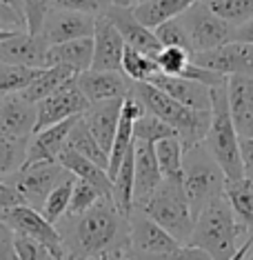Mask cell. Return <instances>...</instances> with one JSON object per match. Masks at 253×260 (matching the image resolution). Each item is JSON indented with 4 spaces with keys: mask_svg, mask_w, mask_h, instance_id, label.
I'll return each mask as SVG.
<instances>
[{
    "mask_svg": "<svg viewBox=\"0 0 253 260\" xmlns=\"http://www.w3.org/2000/svg\"><path fill=\"white\" fill-rule=\"evenodd\" d=\"M131 3H133V5H140V3H144V0H131Z\"/></svg>",
    "mask_w": 253,
    "mask_h": 260,
    "instance_id": "cell-53",
    "label": "cell"
},
{
    "mask_svg": "<svg viewBox=\"0 0 253 260\" xmlns=\"http://www.w3.org/2000/svg\"><path fill=\"white\" fill-rule=\"evenodd\" d=\"M80 91L91 103H102V100L127 98L131 91V80L122 72H102V69H87L76 76Z\"/></svg>",
    "mask_w": 253,
    "mask_h": 260,
    "instance_id": "cell-18",
    "label": "cell"
},
{
    "mask_svg": "<svg viewBox=\"0 0 253 260\" xmlns=\"http://www.w3.org/2000/svg\"><path fill=\"white\" fill-rule=\"evenodd\" d=\"M156 147V158L160 165V174L162 180H173V182H182V143L178 136L171 138L158 140L154 145Z\"/></svg>",
    "mask_w": 253,
    "mask_h": 260,
    "instance_id": "cell-30",
    "label": "cell"
},
{
    "mask_svg": "<svg viewBox=\"0 0 253 260\" xmlns=\"http://www.w3.org/2000/svg\"><path fill=\"white\" fill-rule=\"evenodd\" d=\"M20 3L22 16H25V31L38 36L47 14L54 9V0H20Z\"/></svg>",
    "mask_w": 253,
    "mask_h": 260,
    "instance_id": "cell-40",
    "label": "cell"
},
{
    "mask_svg": "<svg viewBox=\"0 0 253 260\" xmlns=\"http://www.w3.org/2000/svg\"><path fill=\"white\" fill-rule=\"evenodd\" d=\"M16 205H25L20 198V193L16 191L7 180H0V211L11 209V207H16Z\"/></svg>",
    "mask_w": 253,
    "mask_h": 260,
    "instance_id": "cell-46",
    "label": "cell"
},
{
    "mask_svg": "<svg viewBox=\"0 0 253 260\" xmlns=\"http://www.w3.org/2000/svg\"><path fill=\"white\" fill-rule=\"evenodd\" d=\"M93 29H96V16L54 7L47 14L38 36H43L47 45H58L76 38H91Z\"/></svg>",
    "mask_w": 253,
    "mask_h": 260,
    "instance_id": "cell-12",
    "label": "cell"
},
{
    "mask_svg": "<svg viewBox=\"0 0 253 260\" xmlns=\"http://www.w3.org/2000/svg\"><path fill=\"white\" fill-rule=\"evenodd\" d=\"M171 136H178L175 129L171 125H167L164 120H160L158 116L144 111L142 116L133 122V138L136 140H144V143H158V140L171 138Z\"/></svg>",
    "mask_w": 253,
    "mask_h": 260,
    "instance_id": "cell-35",
    "label": "cell"
},
{
    "mask_svg": "<svg viewBox=\"0 0 253 260\" xmlns=\"http://www.w3.org/2000/svg\"><path fill=\"white\" fill-rule=\"evenodd\" d=\"M74 182H76V176H74V174H67V176H64V178L49 191V196H47L43 209H40V214H43L49 222L56 224L64 214H67L69 200H71V191H74Z\"/></svg>",
    "mask_w": 253,
    "mask_h": 260,
    "instance_id": "cell-32",
    "label": "cell"
},
{
    "mask_svg": "<svg viewBox=\"0 0 253 260\" xmlns=\"http://www.w3.org/2000/svg\"><path fill=\"white\" fill-rule=\"evenodd\" d=\"M67 174L69 171L58 160H54V162H22L20 167L11 176H7L5 180L20 193L22 203L40 211L47 196H49V191Z\"/></svg>",
    "mask_w": 253,
    "mask_h": 260,
    "instance_id": "cell-7",
    "label": "cell"
},
{
    "mask_svg": "<svg viewBox=\"0 0 253 260\" xmlns=\"http://www.w3.org/2000/svg\"><path fill=\"white\" fill-rule=\"evenodd\" d=\"M0 29H11V31H22L25 29V16L5 0H0Z\"/></svg>",
    "mask_w": 253,
    "mask_h": 260,
    "instance_id": "cell-43",
    "label": "cell"
},
{
    "mask_svg": "<svg viewBox=\"0 0 253 260\" xmlns=\"http://www.w3.org/2000/svg\"><path fill=\"white\" fill-rule=\"evenodd\" d=\"M136 207L142 209L151 220H156L169 236H173L180 245H187L196 220H193L191 207L185 196L182 182L162 180L156 191L144 203H140Z\"/></svg>",
    "mask_w": 253,
    "mask_h": 260,
    "instance_id": "cell-6",
    "label": "cell"
},
{
    "mask_svg": "<svg viewBox=\"0 0 253 260\" xmlns=\"http://www.w3.org/2000/svg\"><path fill=\"white\" fill-rule=\"evenodd\" d=\"M40 69L31 67H20V64H9V62H0V96L7 93H20L25 91L31 80L38 76Z\"/></svg>",
    "mask_w": 253,
    "mask_h": 260,
    "instance_id": "cell-34",
    "label": "cell"
},
{
    "mask_svg": "<svg viewBox=\"0 0 253 260\" xmlns=\"http://www.w3.org/2000/svg\"><path fill=\"white\" fill-rule=\"evenodd\" d=\"M154 60L158 64V72L169 76H180L187 64L191 62V54L187 49H180V47H162L154 56Z\"/></svg>",
    "mask_w": 253,
    "mask_h": 260,
    "instance_id": "cell-38",
    "label": "cell"
},
{
    "mask_svg": "<svg viewBox=\"0 0 253 260\" xmlns=\"http://www.w3.org/2000/svg\"><path fill=\"white\" fill-rule=\"evenodd\" d=\"M78 118L80 116H74L62 122H56V125H51V127L33 132L27 143L25 162H54V160H58L60 151L67 147V136Z\"/></svg>",
    "mask_w": 253,
    "mask_h": 260,
    "instance_id": "cell-20",
    "label": "cell"
},
{
    "mask_svg": "<svg viewBox=\"0 0 253 260\" xmlns=\"http://www.w3.org/2000/svg\"><path fill=\"white\" fill-rule=\"evenodd\" d=\"M47 49H49V45L43 40V36H33L22 29V31H14L9 38L0 40V62L45 69Z\"/></svg>",
    "mask_w": 253,
    "mask_h": 260,
    "instance_id": "cell-15",
    "label": "cell"
},
{
    "mask_svg": "<svg viewBox=\"0 0 253 260\" xmlns=\"http://www.w3.org/2000/svg\"><path fill=\"white\" fill-rule=\"evenodd\" d=\"M11 34H14V31H11V29H0V40L9 38V36H11Z\"/></svg>",
    "mask_w": 253,
    "mask_h": 260,
    "instance_id": "cell-51",
    "label": "cell"
},
{
    "mask_svg": "<svg viewBox=\"0 0 253 260\" xmlns=\"http://www.w3.org/2000/svg\"><path fill=\"white\" fill-rule=\"evenodd\" d=\"M154 34L162 47H180V49H187L193 56L189 38H187V31H185V27H182L180 18H169V20L160 22L158 27H154Z\"/></svg>",
    "mask_w": 253,
    "mask_h": 260,
    "instance_id": "cell-37",
    "label": "cell"
},
{
    "mask_svg": "<svg viewBox=\"0 0 253 260\" xmlns=\"http://www.w3.org/2000/svg\"><path fill=\"white\" fill-rule=\"evenodd\" d=\"M231 40H238V43H249L253 45V18L242 22V25L233 27V34H231Z\"/></svg>",
    "mask_w": 253,
    "mask_h": 260,
    "instance_id": "cell-47",
    "label": "cell"
},
{
    "mask_svg": "<svg viewBox=\"0 0 253 260\" xmlns=\"http://www.w3.org/2000/svg\"><path fill=\"white\" fill-rule=\"evenodd\" d=\"M93 60L91 69H102V72H120L122 51H125V40L120 31L107 16H96V29H93Z\"/></svg>",
    "mask_w": 253,
    "mask_h": 260,
    "instance_id": "cell-17",
    "label": "cell"
},
{
    "mask_svg": "<svg viewBox=\"0 0 253 260\" xmlns=\"http://www.w3.org/2000/svg\"><path fill=\"white\" fill-rule=\"evenodd\" d=\"M129 93L142 105L144 111L158 116L160 120H164L167 125H171L175 129V134H178L182 143V149H189V147L204 140V136L209 132L211 111L185 107L178 100L167 96L162 89H158L156 85H151L149 80L131 82V91Z\"/></svg>",
    "mask_w": 253,
    "mask_h": 260,
    "instance_id": "cell-2",
    "label": "cell"
},
{
    "mask_svg": "<svg viewBox=\"0 0 253 260\" xmlns=\"http://www.w3.org/2000/svg\"><path fill=\"white\" fill-rule=\"evenodd\" d=\"M202 3L231 27L253 18V0H202Z\"/></svg>",
    "mask_w": 253,
    "mask_h": 260,
    "instance_id": "cell-33",
    "label": "cell"
},
{
    "mask_svg": "<svg viewBox=\"0 0 253 260\" xmlns=\"http://www.w3.org/2000/svg\"><path fill=\"white\" fill-rule=\"evenodd\" d=\"M111 5H114L111 0H54V7L58 9L82 11V14H91V16H102Z\"/></svg>",
    "mask_w": 253,
    "mask_h": 260,
    "instance_id": "cell-42",
    "label": "cell"
},
{
    "mask_svg": "<svg viewBox=\"0 0 253 260\" xmlns=\"http://www.w3.org/2000/svg\"><path fill=\"white\" fill-rule=\"evenodd\" d=\"M76 76L78 74H76L74 69L62 67V64H51V67L40 69L38 76L31 80V85H29L25 91H20V93L27 100H31V103H40L43 98H47V96H51L54 91H58L62 85H67L69 80H74Z\"/></svg>",
    "mask_w": 253,
    "mask_h": 260,
    "instance_id": "cell-28",
    "label": "cell"
},
{
    "mask_svg": "<svg viewBox=\"0 0 253 260\" xmlns=\"http://www.w3.org/2000/svg\"><path fill=\"white\" fill-rule=\"evenodd\" d=\"M100 198H104V196L91 185V182L76 178L74 191H71V200H69V209H67V214H64V216H78V214H82V211L89 209V207L96 205Z\"/></svg>",
    "mask_w": 253,
    "mask_h": 260,
    "instance_id": "cell-39",
    "label": "cell"
},
{
    "mask_svg": "<svg viewBox=\"0 0 253 260\" xmlns=\"http://www.w3.org/2000/svg\"><path fill=\"white\" fill-rule=\"evenodd\" d=\"M89 107V100L85 98V93L80 91L78 82L69 80L67 85H62L58 91H54L51 96L43 98L40 103H36V132L45 127H51L56 122H62L67 118L82 116Z\"/></svg>",
    "mask_w": 253,
    "mask_h": 260,
    "instance_id": "cell-11",
    "label": "cell"
},
{
    "mask_svg": "<svg viewBox=\"0 0 253 260\" xmlns=\"http://www.w3.org/2000/svg\"><path fill=\"white\" fill-rule=\"evenodd\" d=\"M58 162H60L62 167L69 171V174H74L76 178L91 182V185L96 187L104 198H111V191H114V182H111L107 169L98 167L96 162H91L89 158H85V156H80V153H76L74 149H69V147H64V149L60 151V156H58Z\"/></svg>",
    "mask_w": 253,
    "mask_h": 260,
    "instance_id": "cell-25",
    "label": "cell"
},
{
    "mask_svg": "<svg viewBox=\"0 0 253 260\" xmlns=\"http://www.w3.org/2000/svg\"><path fill=\"white\" fill-rule=\"evenodd\" d=\"M14 247H16V256H18V260H56L54 253L47 249L43 242L27 238V236L16 234Z\"/></svg>",
    "mask_w": 253,
    "mask_h": 260,
    "instance_id": "cell-41",
    "label": "cell"
},
{
    "mask_svg": "<svg viewBox=\"0 0 253 260\" xmlns=\"http://www.w3.org/2000/svg\"><path fill=\"white\" fill-rule=\"evenodd\" d=\"M0 220H3L14 234L18 236H27L33 238L54 253L56 260H67L64 258V249H62V240H60V232L54 222H49L47 218L40 214L38 209L29 205H16L11 209L0 211Z\"/></svg>",
    "mask_w": 253,
    "mask_h": 260,
    "instance_id": "cell-9",
    "label": "cell"
},
{
    "mask_svg": "<svg viewBox=\"0 0 253 260\" xmlns=\"http://www.w3.org/2000/svg\"><path fill=\"white\" fill-rule=\"evenodd\" d=\"M178 18L187 31L193 54L213 49V47H220L231 40L233 27L222 20L220 16H215L202 0L193 3L187 11H182Z\"/></svg>",
    "mask_w": 253,
    "mask_h": 260,
    "instance_id": "cell-8",
    "label": "cell"
},
{
    "mask_svg": "<svg viewBox=\"0 0 253 260\" xmlns=\"http://www.w3.org/2000/svg\"><path fill=\"white\" fill-rule=\"evenodd\" d=\"M129 240L136 253H167L180 247V242L173 236H169L138 207H133L129 214Z\"/></svg>",
    "mask_w": 253,
    "mask_h": 260,
    "instance_id": "cell-14",
    "label": "cell"
},
{
    "mask_svg": "<svg viewBox=\"0 0 253 260\" xmlns=\"http://www.w3.org/2000/svg\"><path fill=\"white\" fill-rule=\"evenodd\" d=\"M56 227L67 260H100L109 253L131 249L129 216L111 198H100L78 216H62Z\"/></svg>",
    "mask_w": 253,
    "mask_h": 260,
    "instance_id": "cell-1",
    "label": "cell"
},
{
    "mask_svg": "<svg viewBox=\"0 0 253 260\" xmlns=\"http://www.w3.org/2000/svg\"><path fill=\"white\" fill-rule=\"evenodd\" d=\"M91 60H93V38L67 40V43L49 45V49H47V67L62 64V67H69L76 74H80L91 69Z\"/></svg>",
    "mask_w": 253,
    "mask_h": 260,
    "instance_id": "cell-24",
    "label": "cell"
},
{
    "mask_svg": "<svg viewBox=\"0 0 253 260\" xmlns=\"http://www.w3.org/2000/svg\"><path fill=\"white\" fill-rule=\"evenodd\" d=\"M193 3H198V0H144L140 5H133L131 9L144 27L154 29L169 18H178Z\"/></svg>",
    "mask_w": 253,
    "mask_h": 260,
    "instance_id": "cell-27",
    "label": "cell"
},
{
    "mask_svg": "<svg viewBox=\"0 0 253 260\" xmlns=\"http://www.w3.org/2000/svg\"><path fill=\"white\" fill-rule=\"evenodd\" d=\"M242 260H253V245H251V249L244 253V258H242Z\"/></svg>",
    "mask_w": 253,
    "mask_h": 260,
    "instance_id": "cell-52",
    "label": "cell"
},
{
    "mask_svg": "<svg viewBox=\"0 0 253 260\" xmlns=\"http://www.w3.org/2000/svg\"><path fill=\"white\" fill-rule=\"evenodd\" d=\"M225 198L231 207L235 220L244 229V234H253V180L242 178L225 182Z\"/></svg>",
    "mask_w": 253,
    "mask_h": 260,
    "instance_id": "cell-26",
    "label": "cell"
},
{
    "mask_svg": "<svg viewBox=\"0 0 253 260\" xmlns=\"http://www.w3.org/2000/svg\"><path fill=\"white\" fill-rule=\"evenodd\" d=\"M131 7L111 5V7L104 11V16H107V18L116 25V29L120 31L122 40H125V45L133 47V49H138V51H144V54H149V56H156L158 51L162 49V45L158 43L154 29L144 27L142 22L136 18V14H133Z\"/></svg>",
    "mask_w": 253,
    "mask_h": 260,
    "instance_id": "cell-16",
    "label": "cell"
},
{
    "mask_svg": "<svg viewBox=\"0 0 253 260\" xmlns=\"http://www.w3.org/2000/svg\"><path fill=\"white\" fill-rule=\"evenodd\" d=\"M67 147L74 149L76 153H80V156L89 158V160L96 162L98 167H102V169L109 167V153L104 151L102 147L98 145V140L91 136V132L85 125V120H82V116L74 122L71 132L67 136Z\"/></svg>",
    "mask_w": 253,
    "mask_h": 260,
    "instance_id": "cell-29",
    "label": "cell"
},
{
    "mask_svg": "<svg viewBox=\"0 0 253 260\" xmlns=\"http://www.w3.org/2000/svg\"><path fill=\"white\" fill-rule=\"evenodd\" d=\"M120 72L125 74L131 82H144V80H149L154 74H158V64L154 60V56H149V54H144V51H138V49H133V47L125 45Z\"/></svg>",
    "mask_w": 253,
    "mask_h": 260,
    "instance_id": "cell-31",
    "label": "cell"
},
{
    "mask_svg": "<svg viewBox=\"0 0 253 260\" xmlns=\"http://www.w3.org/2000/svg\"><path fill=\"white\" fill-rule=\"evenodd\" d=\"M122 100L125 98H114V100H102V103H91L87 111L82 114L87 129L91 132V136L98 140V145L104 151H111L114 145V136L118 129V120H120V109H122Z\"/></svg>",
    "mask_w": 253,
    "mask_h": 260,
    "instance_id": "cell-23",
    "label": "cell"
},
{
    "mask_svg": "<svg viewBox=\"0 0 253 260\" xmlns=\"http://www.w3.org/2000/svg\"><path fill=\"white\" fill-rule=\"evenodd\" d=\"M240 160H242V174L253 180V138H240Z\"/></svg>",
    "mask_w": 253,
    "mask_h": 260,
    "instance_id": "cell-45",
    "label": "cell"
},
{
    "mask_svg": "<svg viewBox=\"0 0 253 260\" xmlns=\"http://www.w3.org/2000/svg\"><path fill=\"white\" fill-rule=\"evenodd\" d=\"M100 260H133V249H125V251H116L109 256L100 258Z\"/></svg>",
    "mask_w": 253,
    "mask_h": 260,
    "instance_id": "cell-48",
    "label": "cell"
},
{
    "mask_svg": "<svg viewBox=\"0 0 253 260\" xmlns=\"http://www.w3.org/2000/svg\"><path fill=\"white\" fill-rule=\"evenodd\" d=\"M227 176L209 153L204 143H198L182 153V189L189 200L193 220L211 200L225 193Z\"/></svg>",
    "mask_w": 253,
    "mask_h": 260,
    "instance_id": "cell-5",
    "label": "cell"
},
{
    "mask_svg": "<svg viewBox=\"0 0 253 260\" xmlns=\"http://www.w3.org/2000/svg\"><path fill=\"white\" fill-rule=\"evenodd\" d=\"M16 234L0 220V260H18L16 256V247H14Z\"/></svg>",
    "mask_w": 253,
    "mask_h": 260,
    "instance_id": "cell-44",
    "label": "cell"
},
{
    "mask_svg": "<svg viewBox=\"0 0 253 260\" xmlns=\"http://www.w3.org/2000/svg\"><path fill=\"white\" fill-rule=\"evenodd\" d=\"M111 3H114V5H122V7H131V0H111Z\"/></svg>",
    "mask_w": 253,
    "mask_h": 260,
    "instance_id": "cell-50",
    "label": "cell"
},
{
    "mask_svg": "<svg viewBox=\"0 0 253 260\" xmlns=\"http://www.w3.org/2000/svg\"><path fill=\"white\" fill-rule=\"evenodd\" d=\"M162 182L154 143L136 140L133 147V207L144 203Z\"/></svg>",
    "mask_w": 253,
    "mask_h": 260,
    "instance_id": "cell-19",
    "label": "cell"
},
{
    "mask_svg": "<svg viewBox=\"0 0 253 260\" xmlns=\"http://www.w3.org/2000/svg\"><path fill=\"white\" fill-rule=\"evenodd\" d=\"M5 3H9L16 11H20V14H22V3H20V0H5Z\"/></svg>",
    "mask_w": 253,
    "mask_h": 260,
    "instance_id": "cell-49",
    "label": "cell"
},
{
    "mask_svg": "<svg viewBox=\"0 0 253 260\" xmlns=\"http://www.w3.org/2000/svg\"><path fill=\"white\" fill-rule=\"evenodd\" d=\"M29 140H11L0 136V180L11 176L16 169L25 162Z\"/></svg>",
    "mask_w": 253,
    "mask_h": 260,
    "instance_id": "cell-36",
    "label": "cell"
},
{
    "mask_svg": "<svg viewBox=\"0 0 253 260\" xmlns=\"http://www.w3.org/2000/svg\"><path fill=\"white\" fill-rule=\"evenodd\" d=\"M36 103L22 93L0 96V136L11 140H29L36 132Z\"/></svg>",
    "mask_w": 253,
    "mask_h": 260,
    "instance_id": "cell-13",
    "label": "cell"
},
{
    "mask_svg": "<svg viewBox=\"0 0 253 260\" xmlns=\"http://www.w3.org/2000/svg\"><path fill=\"white\" fill-rule=\"evenodd\" d=\"M191 62H196L204 69H211V72L225 76V78H231V76L253 78V45L229 40L220 47L193 54Z\"/></svg>",
    "mask_w": 253,
    "mask_h": 260,
    "instance_id": "cell-10",
    "label": "cell"
},
{
    "mask_svg": "<svg viewBox=\"0 0 253 260\" xmlns=\"http://www.w3.org/2000/svg\"><path fill=\"white\" fill-rule=\"evenodd\" d=\"M240 234H244V229L238 224L222 193L198 214L187 245L202 249L211 260H231L240 247Z\"/></svg>",
    "mask_w": 253,
    "mask_h": 260,
    "instance_id": "cell-3",
    "label": "cell"
},
{
    "mask_svg": "<svg viewBox=\"0 0 253 260\" xmlns=\"http://www.w3.org/2000/svg\"><path fill=\"white\" fill-rule=\"evenodd\" d=\"M227 98L238 136L253 138V78L246 76L227 78Z\"/></svg>",
    "mask_w": 253,
    "mask_h": 260,
    "instance_id": "cell-22",
    "label": "cell"
},
{
    "mask_svg": "<svg viewBox=\"0 0 253 260\" xmlns=\"http://www.w3.org/2000/svg\"><path fill=\"white\" fill-rule=\"evenodd\" d=\"M240 136L235 132L231 109L227 98V80L211 87V122L204 136V147L215 158L220 169L225 171L227 180L242 178V160H240Z\"/></svg>",
    "mask_w": 253,
    "mask_h": 260,
    "instance_id": "cell-4",
    "label": "cell"
},
{
    "mask_svg": "<svg viewBox=\"0 0 253 260\" xmlns=\"http://www.w3.org/2000/svg\"><path fill=\"white\" fill-rule=\"evenodd\" d=\"M151 85H156L158 89H162L167 96L178 100L180 105L200 111H211V87L202 85V82L182 78V76H169L158 72L149 78Z\"/></svg>",
    "mask_w": 253,
    "mask_h": 260,
    "instance_id": "cell-21",
    "label": "cell"
}]
</instances>
